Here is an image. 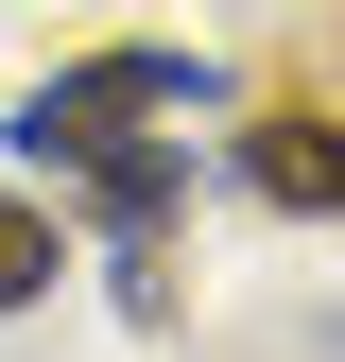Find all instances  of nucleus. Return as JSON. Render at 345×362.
I'll use <instances>...</instances> for the list:
<instances>
[{"label": "nucleus", "mask_w": 345, "mask_h": 362, "mask_svg": "<svg viewBox=\"0 0 345 362\" xmlns=\"http://www.w3.org/2000/svg\"><path fill=\"white\" fill-rule=\"evenodd\" d=\"M242 173H259L276 207H345V121H259Z\"/></svg>", "instance_id": "f257e3e1"}, {"label": "nucleus", "mask_w": 345, "mask_h": 362, "mask_svg": "<svg viewBox=\"0 0 345 362\" xmlns=\"http://www.w3.org/2000/svg\"><path fill=\"white\" fill-rule=\"evenodd\" d=\"M52 259H69V242H52L18 190H0V310H35V293H52Z\"/></svg>", "instance_id": "f03ea898"}]
</instances>
